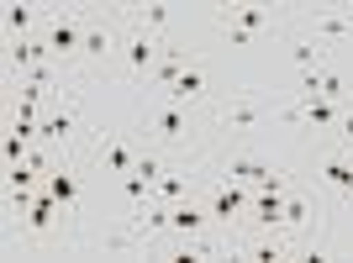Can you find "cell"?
I'll return each mask as SVG.
<instances>
[{"label": "cell", "mask_w": 353, "mask_h": 263, "mask_svg": "<svg viewBox=\"0 0 353 263\" xmlns=\"http://www.w3.org/2000/svg\"><path fill=\"white\" fill-rule=\"evenodd\" d=\"M190 132H195L190 105L163 101V95H159V105L148 111V137H153V147H163V153H174V147H190Z\"/></svg>", "instance_id": "3"}, {"label": "cell", "mask_w": 353, "mask_h": 263, "mask_svg": "<svg viewBox=\"0 0 353 263\" xmlns=\"http://www.w3.org/2000/svg\"><path fill=\"white\" fill-rule=\"evenodd\" d=\"M6 63H11L16 74H32L37 63H48L43 37H11V43H6Z\"/></svg>", "instance_id": "17"}, {"label": "cell", "mask_w": 353, "mask_h": 263, "mask_svg": "<svg viewBox=\"0 0 353 263\" xmlns=\"http://www.w3.org/2000/svg\"><path fill=\"white\" fill-rule=\"evenodd\" d=\"M316 185H327V190H338L343 200H353V153H327V158L316 163Z\"/></svg>", "instance_id": "12"}, {"label": "cell", "mask_w": 353, "mask_h": 263, "mask_svg": "<svg viewBox=\"0 0 353 263\" xmlns=\"http://www.w3.org/2000/svg\"><path fill=\"white\" fill-rule=\"evenodd\" d=\"M316 95H322V101H348V79H343V69L327 63V69L316 74Z\"/></svg>", "instance_id": "22"}, {"label": "cell", "mask_w": 353, "mask_h": 263, "mask_svg": "<svg viewBox=\"0 0 353 263\" xmlns=\"http://www.w3.org/2000/svg\"><path fill=\"white\" fill-rule=\"evenodd\" d=\"M269 111L253 95H232V101H221L216 105V127H237V132H253V127H264Z\"/></svg>", "instance_id": "11"}, {"label": "cell", "mask_w": 353, "mask_h": 263, "mask_svg": "<svg viewBox=\"0 0 353 263\" xmlns=\"http://www.w3.org/2000/svg\"><path fill=\"white\" fill-rule=\"evenodd\" d=\"M227 37H232V48H253V43H259V37H253V32H237V27L227 32Z\"/></svg>", "instance_id": "24"}, {"label": "cell", "mask_w": 353, "mask_h": 263, "mask_svg": "<svg viewBox=\"0 0 353 263\" xmlns=\"http://www.w3.org/2000/svg\"><path fill=\"white\" fill-rule=\"evenodd\" d=\"M43 27H48L43 6H27V0H11V6H6V32H11V37H43Z\"/></svg>", "instance_id": "13"}, {"label": "cell", "mask_w": 353, "mask_h": 263, "mask_svg": "<svg viewBox=\"0 0 353 263\" xmlns=\"http://www.w3.org/2000/svg\"><path fill=\"white\" fill-rule=\"evenodd\" d=\"M163 101H179V105H206V101H211V74H206V63H195V59H190V69L179 74L169 90H163Z\"/></svg>", "instance_id": "10"}, {"label": "cell", "mask_w": 353, "mask_h": 263, "mask_svg": "<svg viewBox=\"0 0 353 263\" xmlns=\"http://www.w3.org/2000/svg\"><path fill=\"white\" fill-rule=\"evenodd\" d=\"M79 137V95H63V101H48V111H43V121H37V143L43 147H53V153H69V143Z\"/></svg>", "instance_id": "4"}, {"label": "cell", "mask_w": 353, "mask_h": 263, "mask_svg": "<svg viewBox=\"0 0 353 263\" xmlns=\"http://www.w3.org/2000/svg\"><path fill=\"white\" fill-rule=\"evenodd\" d=\"M190 195H195L190 169H163V179L153 185V200H163V205H179V200H190Z\"/></svg>", "instance_id": "18"}, {"label": "cell", "mask_w": 353, "mask_h": 263, "mask_svg": "<svg viewBox=\"0 0 353 263\" xmlns=\"http://www.w3.org/2000/svg\"><path fill=\"white\" fill-rule=\"evenodd\" d=\"M216 27L221 32H253V37H259V32H269V27H280V16L269 11V6H216Z\"/></svg>", "instance_id": "9"}, {"label": "cell", "mask_w": 353, "mask_h": 263, "mask_svg": "<svg viewBox=\"0 0 353 263\" xmlns=\"http://www.w3.org/2000/svg\"><path fill=\"white\" fill-rule=\"evenodd\" d=\"M101 169L105 174H132L137 169V147L132 143H105L101 147Z\"/></svg>", "instance_id": "21"}, {"label": "cell", "mask_w": 353, "mask_h": 263, "mask_svg": "<svg viewBox=\"0 0 353 263\" xmlns=\"http://www.w3.org/2000/svg\"><path fill=\"white\" fill-rule=\"evenodd\" d=\"M43 190L63 205V216H79V211H85V195H79V174H74L69 153H63V158H59V163H53V169L43 174Z\"/></svg>", "instance_id": "7"}, {"label": "cell", "mask_w": 353, "mask_h": 263, "mask_svg": "<svg viewBox=\"0 0 353 263\" xmlns=\"http://www.w3.org/2000/svg\"><path fill=\"white\" fill-rule=\"evenodd\" d=\"M59 211H63V205L53 200V195L37 190V200H32V211H27V242H43V237H53V227H59Z\"/></svg>", "instance_id": "15"}, {"label": "cell", "mask_w": 353, "mask_h": 263, "mask_svg": "<svg viewBox=\"0 0 353 263\" xmlns=\"http://www.w3.org/2000/svg\"><path fill=\"white\" fill-rule=\"evenodd\" d=\"M274 174V163H264V158H253V153H232V158L221 163V179H232V185H264V179Z\"/></svg>", "instance_id": "14"}, {"label": "cell", "mask_w": 353, "mask_h": 263, "mask_svg": "<svg viewBox=\"0 0 353 263\" xmlns=\"http://www.w3.org/2000/svg\"><path fill=\"white\" fill-rule=\"evenodd\" d=\"M306 221H311V200L301 190H290V200H285V232H301Z\"/></svg>", "instance_id": "23"}, {"label": "cell", "mask_w": 353, "mask_h": 263, "mask_svg": "<svg viewBox=\"0 0 353 263\" xmlns=\"http://www.w3.org/2000/svg\"><path fill=\"white\" fill-rule=\"evenodd\" d=\"M127 21H132L137 32H153V37H163V27L174 21V11H169L163 0H148V6H132V11H127Z\"/></svg>", "instance_id": "19"}, {"label": "cell", "mask_w": 353, "mask_h": 263, "mask_svg": "<svg viewBox=\"0 0 353 263\" xmlns=\"http://www.w3.org/2000/svg\"><path fill=\"white\" fill-rule=\"evenodd\" d=\"M121 37H127V11H111V16L90 11L85 48H79V69L95 74V69H105L111 59H121Z\"/></svg>", "instance_id": "2"}, {"label": "cell", "mask_w": 353, "mask_h": 263, "mask_svg": "<svg viewBox=\"0 0 353 263\" xmlns=\"http://www.w3.org/2000/svg\"><path fill=\"white\" fill-rule=\"evenodd\" d=\"M343 111H348V101H322V95H295V105H290V121H301V127H316V132H338Z\"/></svg>", "instance_id": "8"}, {"label": "cell", "mask_w": 353, "mask_h": 263, "mask_svg": "<svg viewBox=\"0 0 353 263\" xmlns=\"http://www.w3.org/2000/svg\"><path fill=\"white\" fill-rule=\"evenodd\" d=\"M159 53H163V37L137 32L132 21H127V37H121V69H127V79H132V85H153Z\"/></svg>", "instance_id": "5"}, {"label": "cell", "mask_w": 353, "mask_h": 263, "mask_svg": "<svg viewBox=\"0 0 353 263\" xmlns=\"http://www.w3.org/2000/svg\"><path fill=\"white\" fill-rule=\"evenodd\" d=\"M85 27H90V6H59V11H48V27H43V48H48V59L63 63V69H79Z\"/></svg>", "instance_id": "1"}, {"label": "cell", "mask_w": 353, "mask_h": 263, "mask_svg": "<svg viewBox=\"0 0 353 263\" xmlns=\"http://www.w3.org/2000/svg\"><path fill=\"white\" fill-rule=\"evenodd\" d=\"M190 69V48H179V43H169V37H163V53H159V69H153V90H169L179 79V74Z\"/></svg>", "instance_id": "16"}, {"label": "cell", "mask_w": 353, "mask_h": 263, "mask_svg": "<svg viewBox=\"0 0 353 263\" xmlns=\"http://www.w3.org/2000/svg\"><path fill=\"white\" fill-rule=\"evenodd\" d=\"M301 21H306V37L316 43H353V16L343 6H311Z\"/></svg>", "instance_id": "6"}, {"label": "cell", "mask_w": 353, "mask_h": 263, "mask_svg": "<svg viewBox=\"0 0 353 263\" xmlns=\"http://www.w3.org/2000/svg\"><path fill=\"white\" fill-rule=\"evenodd\" d=\"M290 69H295V74H316V69H327V43H316V37H301V43L290 48Z\"/></svg>", "instance_id": "20"}]
</instances>
